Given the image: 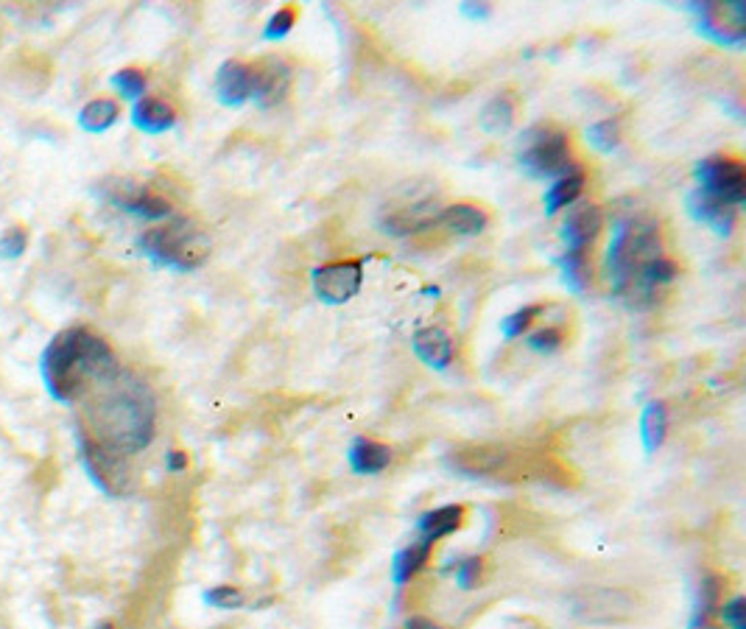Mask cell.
Returning <instances> with one entry per match:
<instances>
[{"label":"cell","mask_w":746,"mask_h":629,"mask_svg":"<svg viewBox=\"0 0 746 629\" xmlns=\"http://www.w3.org/2000/svg\"><path fill=\"white\" fill-rule=\"evenodd\" d=\"M93 389L98 392L87 406V425L82 434L126 459L149 448L157 428V406L149 386L132 372L118 370Z\"/></svg>","instance_id":"cell-1"},{"label":"cell","mask_w":746,"mask_h":629,"mask_svg":"<svg viewBox=\"0 0 746 629\" xmlns=\"http://www.w3.org/2000/svg\"><path fill=\"white\" fill-rule=\"evenodd\" d=\"M118 370L121 367L112 347L90 328H68L56 333L40 358L45 389L59 403H76Z\"/></svg>","instance_id":"cell-2"},{"label":"cell","mask_w":746,"mask_h":629,"mask_svg":"<svg viewBox=\"0 0 746 629\" xmlns=\"http://www.w3.org/2000/svg\"><path fill=\"white\" fill-rule=\"evenodd\" d=\"M665 255L660 224L649 216H626L615 221L612 241L607 247L604 269L610 277L612 291L632 308H652L657 305V291L643 283L646 263Z\"/></svg>","instance_id":"cell-3"},{"label":"cell","mask_w":746,"mask_h":629,"mask_svg":"<svg viewBox=\"0 0 746 629\" xmlns=\"http://www.w3.org/2000/svg\"><path fill=\"white\" fill-rule=\"evenodd\" d=\"M210 235L193 219H179L157 224L140 235V249L143 255L151 258L157 266L165 269H177V272H193L199 269L204 260L210 258Z\"/></svg>","instance_id":"cell-4"},{"label":"cell","mask_w":746,"mask_h":629,"mask_svg":"<svg viewBox=\"0 0 746 629\" xmlns=\"http://www.w3.org/2000/svg\"><path fill=\"white\" fill-rule=\"evenodd\" d=\"M520 165L526 168V174L537 179H559L579 168L568 129H562L554 121H540L531 126L523 137Z\"/></svg>","instance_id":"cell-5"},{"label":"cell","mask_w":746,"mask_h":629,"mask_svg":"<svg viewBox=\"0 0 746 629\" xmlns=\"http://www.w3.org/2000/svg\"><path fill=\"white\" fill-rule=\"evenodd\" d=\"M79 453H82L87 476L93 479L101 493L112 495V498H123V495L132 493L135 481H132V467H129L126 456L109 451L82 431H79Z\"/></svg>","instance_id":"cell-6"},{"label":"cell","mask_w":746,"mask_h":629,"mask_svg":"<svg viewBox=\"0 0 746 629\" xmlns=\"http://www.w3.org/2000/svg\"><path fill=\"white\" fill-rule=\"evenodd\" d=\"M316 297L327 305H344L350 302L364 286V260H330L325 266H316L311 274Z\"/></svg>","instance_id":"cell-7"},{"label":"cell","mask_w":746,"mask_h":629,"mask_svg":"<svg viewBox=\"0 0 746 629\" xmlns=\"http://www.w3.org/2000/svg\"><path fill=\"white\" fill-rule=\"evenodd\" d=\"M699 188L719 196L730 205H741L746 199V165L730 154H713L696 168Z\"/></svg>","instance_id":"cell-8"},{"label":"cell","mask_w":746,"mask_h":629,"mask_svg":"<svg viewBox=\"0 0 746 629\" xmlns=\"http://www.w3.org/2000/svg\"><path fill=\"white\" fill-rule=\"evenodd\" d=\"M252 73H255V87H252L255 104L263 110L283 104L291 84H294V65L283 56L272 54L252 62Z\"/></svg>","instance_id":"cell-9"},{"label":"cell","mask_w":746,"mask_h":629,"mask_svg":"<svg viewBox=\"0 0 746 629\" xmlns=\"http://www.w3.org/2000/svg\"><path fill=\"white\" fill-rule=\"evenodd\" d=\"M693 9L699 14V28L705 31L707 37L724 42V45H741L744 42V6L738 0L735 3H702V6H693Z\"/></svg>","instance_id":"cell-10"},{"label":"cell","mask_w":746,"mask_h":629,"mask_svg":"<svg viewBox=\"0 0 746 629\" xmlns=\"http://www.w3.org/2000/svg\"><path fill=\"white\" fill-rule=\"evenodd\" d=\"M604 230V213L596 202L570 205L568 219L562 224V241L568 252H593L598 235Z\"/></svg>","instance_id":"cell-11"},{"label":"cell","mask_w":746,"mask_h":629,"mask_svg":"<svg viewBox=\"0 0 746 629\" xmlns=\"http://www.w3.org/2000/svg\"><path fill=\"white\" fill-rule=\"evenodd\" d=\"M252 87H255V73H252V62L244 59H227L216 76V93L221 104L227 107H241L244 101L252 98Z\"/></svg>","instance_id":"cell-12"},{"label":"cell","mask_w":746,"mask_h":629,"mask_svg":"<svg viewBox=\"0 0 746 629\" xmlns=\"http://www.w3.org/2000/svg\"><path fill=\"white\" fill-rule=\"evenodd\" d=\"M688 210H691L693 219L710 224L721 235L733 233L735 221H738V207L724 202L719 196H713V193L702 191V188L688 196Z\"/></svg>","instance_id":"cell-13"},{"label":"cell","mask_w":746,"mask_h":629,"mask_svg":"<svg viewBox=\"0 0 746 629\" xmlns=\"http://www.w3.org/2000/svg\"><path fill=\"white\" fill-rule=\"evenodd\" d=\"M434 227H442L453 235H462V238H470V235H481L489 227V213L481 205H473V202H453V205L442 207L436 213V224Z\"/></svg>","instance_id":"cell-14"},{"label":"cell","mask_w":746,"mask_h":629,"mask_svg":"<svg viewBox=\"0 0 746 629\" xmlns=\"http://www.w3.org/2000/svg\"><path fill=\"white\" fill-rule=\"evenodd\" d=\"M411 347L422 364L434 370H448L450 361L456 358V339L445 328H422L414 333Z\"/></svg>","instance_id":"cell-15"},{"label":"cell","mask_w":746,"mask_h":629,"mask_svg":"<svg viewBox=\"0 0 746 629\" xmlns=\"http://www.w3.org/2000/svg\"><path fill=\"white\" fill-rule=\"evenodd\" d=\"M112 202L126 213L146 221H165L171 219V213H174V205L157 191H151V188H126V191L115 193Z\"/></svg>","instance_id":"cell-16"},{"label":"cell","mask_w":746,"mask_h":629,"mask_svg":"<svg viewBox=\"0 0 746 629\" xmlns=\"http://www.w3.org/2000/svg\"><path fill=\"white\" fill-rule=\"evenodd\" d=\"M177 121V107L160 96H143L135 104V110H132V124L140 132H146V135H163L168 129H174Z\"/></svg>","instance_id":"cell-17"},{"label":"cell","mask_w":746,"mask_h":629,"mask_svg":"<svg viewBox=\"0 0 746 629\" xmlns=\"http://www.w3.org/2000/svg\"><path fill=\"white\" fill-rule=\"evenodd\" d=\"M724 576L705 574L696 590V602H693L691 629H716V616H719L721 599H724Z\"/></svg>","instance_id":"cell-18"},{"label":"cell","mask_w":746,"mask_h":629,"mask_svg":"<svg viewBox=\"0 0 746 629\" xmlns=\"http://www.w3.org/2000/svg\"><path fill=\"white\" fill-rule=\"evenodd\" d=\"M347 459H350V467L358 476H375V473L392 465V448L372 437H358L350 445Z\"/></svg>","instance_id":"cell-19"},{"label":"cell","mask_w":746,"mask_h":629,"mask_svg":"<svg viewBox=\"0 0 746 629\" xmlns=\"http://www.w3.org/2000/svg\"><path fill=\"white\" fill-rule=\"evenodd\" d=\"M464 515H467V509L462 504H448V506H439V509H431V512H425L417 523V529H420L422 540H442V537H448V534L459 532L464 526Z\"/></svg>","instance_id":"cell-20"},{"label":"cell","mask_w":746,"mask_h":629,"mask_svg":"<svg viewBox=\"0 0 746 629\" xmlns=\"http://www.w3.org/2000/svg\"><path fill=\"white\" fill-rule=\"evenodd\" d=\"M517 110H520V101H517L515 93L503 90V93L492 96L487 104H484V110L478 115L481 129L489 132V135H503V132H509L512 124H515Z\"/></svg>","instance_id":"cell-21"},{"label":"cell","mask_w":746,"mask_h":629,"mask_svg":"<svg viewBox=\"0 0 746 629\" xmlns=\"http://www.w3.org/2000/svg\"><path fill=\"white\" fill-rule=\"evenodd\" d=\"M436 207H431V202H420V205H408L394 210L389 219L383 221L386 224V233L392 235H414V233H425L436 224Z\"/></svg>","instance_id":"cell-22"},{"label":"cell","mask_w":746,"mask_h":629,"mask_svg":"<svg viewBox=\"0 0 746 629\" xmlns=\"http://www.w3.org/2000/svg\"><path fill=\"white\" fill-rule=\"evenodd\" d=\"M584 185H587V174H584L582 165L568 171L565 177L554 179V185L545 193V213L554 216L559 210H568L570 205H576L582 199Z\"/></svg>","instance_id":"cell-23"},{"label":"cell","mask_w":746,"mask_h":629,"mask_svg":"<svg viewBox=\"0 0 746 629\" xmlns=\"http://www.w3.org/2000/svg\"><path fill=\"white\" fill-rule=\"evenodd\" d=\"M431 551H434V543H431V540H422V537L417 543H411V546L403 548V551H397L392 562L394 585L403 588L406 582H411L414 576L420 574L422 568L428 565V560H431Z\"/></svg>","instance_id":"cell-24"},{"label":"cell","mask_w":746,"mask_h":629,"mask_svg":"<svg viewBox=\"0 0 746 629\" xmlns=\"http://www.w3.org/2000/svg\"><path fill=\"white\" fill-rule=\"evenodd\" d=\"M121 118V107L112 98H93L90 104H84L79 112V126L90 135H104L107 129L118 124Z\"/></svg>","instance_id":"cell-25"},{"label":"cell","mask_w":746,"mask_h":629,"mask_svg":"<svg viewBox=\"0 0 746 629\" xmlns=\"http://www.w3.org/2000/svg\"><path fill=\"white\" fill-rule=\"evenodd\" d=\"M559 266H562V274H565V283H568L576 294L587 291V286L593 283V260L587 252H568L559 258Z\"/></svg>","instance_id":"cell-26"},{"label":"cell","mask_w":746,"mask_h":629,"mask_svg":"<svg viewBox=\"0 0 746 629\" xmlns=\"http://www.w3.org/2000/svg\"><path fill=\"white\" fill-rule=\"evenodd\" d=\"M665 428H668V411H665V406L663 403H649L646 411H643V423H640L643 442H646L649 451H657L663 445Z\"/></svg>","instance_id":"cell-27"},{"label":"cell","mask_w":746,"mask_h":629,"mask_svg":"<svg viewBox=\"0 0 746 629\" xmlns=\"http://www.w3.org/2000/svg\"><path fill=\"white\" fill-rule=\"evenodd\" d=\"M540 314H545V302H531V305H526V308H520V311L503 319L501 333L506 339H517V336H523L540 319Z\"/></svg>","instance_id":"cell-28"},{"label":"cell","mask_w":746,"mask_h":629,"mask_svg":"<svg viewBox=\"0 0 746 629\" xmlns=\"http://www.w3.org/2000/svg\"><path fill=\"white\" fill-rule=\"evenodd\" d=\"M112 87L121 93L123 98H132V101H140L146 96V87H149V79L140 68H123L112 76Z\"/></svg>","instance_id":"cell-29"},{"label":"cell","mask_w":746,"mask_h":629,"mask_svg":"<svg viewBox=\"0 0 746 629\" xmlns=\"http://www.w3.org/2000/svg\"><path fill=\"white\" fill-rule=\"evenodd\" d=\"M565 339H568V336H565V330L557 328V325H545V328L529 333L526 344H529V350H534L537 356H551V353L562 350Z\"/></svg>","instance_id":"cell-30"},{"label":"cell","mask_w":746,"mask_h":629,"mask_svg":"<svg viewBox=\"0 0 746 629\" xmlns=\"http://www.w3.org/2000/svg\"><path fill=\"white\" fill-rule=\"evenodd\" d=\"M587 137H590V143L598 151L618 149V143H621V121L618 118H604V121H598V124L587 129Z\"/></svg>","instance_id":"cell-31"},{"label":"cell","mask_w":746,"mask_h":629,"mask_svg":"<svg viewBox=\"0 0 746 629\" xmlns=\"http://www.w3.org/2000/svg\"><path fill=\"white\" fill-rule=\"evenodd\" d=\"M204 602L216 610H238L246 604V593L235 585H216L204 593Z\"/></svg>","instance_id":"cell-32"},{"label":"cell","mask_w":746,"mask_h":629,"mask_svg":"<svg viewBox=\"0 0 746 629\" xmlns=\"http://www.w3.org/2000/svg\"><path fill=\"white\" fill-rule=\"evenodd\" d=\"M453 576H456V585L462 590L478 588L481 579H484V560L481 557H464V560L456 562Z\"/></svg>","instance_id":"cell-33"},{"label":"cell","mask_w":746,"mask_h":629,"mask_svg":"<svg viewBox=\"0 0 746 629\" xmlns=\"http://www.w3.org/2000/svg\"><path fill=\"white\" fill-rule=\"evenodd\" d=\"M297 17V6H283V9H277V12L269 17V26L263 31V37H266V40H283L285 34H291V28L297 26Z\"/></svg>","instance_id":"cell-34"},{"label":"cell","mask_w":746,"mask_h":629,"mask_svg":"<svg viewBox=\"0 0 746 629\" xmlns=\"http://www.w3.org/2000/svg\"><path fill=\"white\" fill-rule=\"evenodd\" d=\"M28 247V233L23 227H9L6 233L0 235V255L9 260L23 258V252Z\"/></svg>","instance_id":"cell-35"},{"label":"cell","mask_w":746,"mask_h":629,"mask_svg":"<svg viewBox=\"0 0 746 629\" xmlns=\"http://www.w3.org/2000/svg\"><path fill=\"white\" fill-rule=\"evenodd\" d=\"M721 621L730 629H746V599L744 596H733L730 602H721L719 607Z\"/></svg>","instance_id":"cell-36"},{"label":"cell","mask_w":746,"mask_h":629,"mask_svg":"<svg viewBox=\"0 0 746 629\" xmlns=\"http://www.w3.org/2000/svg\"><path fill=\"white\" fill-rule=\"evenodd\" d=\"M165 467H168V473H185L188 470V453L185 451H168L165 453Z\"/></svg>","instance_id":"cell-37"},{"label":"cell","mask_w":746,"mask_h":629,"mask_svg":"<svg viewBox=\"0 0 746 629\" xmlns=\"http://www.w3.org/2000/svg\"><path fill=\"white\" fill-rule=\"evenodd\" d=\"M406 629H442V627H439V624H434V621H431V618L414 616V618H408Z\"/></svg>","instance_id":"cell-38"},{"label":"cell","mask_w":746,"mask_h":629,"mask_svg":"<svg viewBox=\"0 0 746 629\" xmlns=\"http://www.w3.org/2000/svg\"><path fill=\"white\" fill-rule=\"evenodd\" d=\"M95 629H115V627H112V624H98Z\"/></svg>","instance_id":"cell-39"}]
</instances>
